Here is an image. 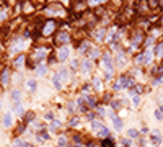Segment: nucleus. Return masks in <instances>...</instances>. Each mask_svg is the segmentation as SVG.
Returning <instances> with one entry per match:
<instances>
[{
    "instance_id": "1",
    "label": "nucleus",
    "mask_w": 163,
    "mask_h": 147,
    "mask_svg": "<svg viewBox=\"0 0 163 147\" xmlns=\"http://www.w3.org/2000/svg\"><path fill=\"white\" fill-rule=\"evenodd\" d=\"M132 83H134V78L129 77V75H122V77L118 78L119 88H129V87H132Z\"/></svg>"
},
{
    "instance_id": "2",
    "label": "nucleus",
    "mask_w": 163,
    "mask_h": 147,
    "mask_svg": "<svg viewBox=\"0 0 163 147\" xmlns=\"http://www.w3.org/2000/svg\"><path fill=\"white\" fill-rule=\"evenodd\" d=\"M69 56H70V48H69V46H62V48L59 49V52H57V59H59L61 62L67 61Z\"/></svg>"
},
{
    "instance_id": "3",
    "label": "nucleus",
    "mask_w": 163,
    "mask_h": 147,
    "mask_svg": "<svg viewBox=\"0 0 163 147\" xmlns=\"http://www.w3.org/2000/svg\"><path fill=\"white\" fill-rule=\"evenodd\" d=\"M152 56H153V52H152V51H145L142 56L137 57V64H150Z\"/></svg>"
},
{
    "instance_id": "4",
    "label": "nucleus",
    "mask_w": 163,
    "mask_h": 147,
    "mask_svg": "<svg viewBox=\"0 0 163 147\" xmlns=\"http://www.w3.org/2000/svg\"><path fill=\"white\" fill-rule=\"evenodd\" d=\"M54 28H56V21L49 20L47 23H46L44 29H42V34H44V36H49V34H51V33L54 31Z\"/></svg>"
},
{
    "instance_id": "5",
    "label": "nucleus",
    "mask_w": 163,
    "mask_h": 147,
    "mask_svg": "<svg viewBox=\"0 0 163 147\" xmlns=\"http://www.w3.org/2000/svg\"><path fill=\"white\" fill-rule=\"evenodd\" d=\"M46 54H47V49H46V48H38L36 51H34V59L39 62V61H42V59L46 57Z\"/></svg>"
},
{
    "instance_id": "6",
    "label": "nucleus",
    "mask_w": 163,
    "mask_h": 147,
    "mask_svg": "<svg viewBox=\"0 0 163 147\" xmlns=\"http://www.w3.org/2000/svg\"><path fill=\"white\" fill-rule=\"evenodd\" d=\"M91 69H93V62H91V59H85V61H82V72H83V74L90 72Z\"/></svg>"
},
{
    "instance_id": "7",
    "label": "nucleus",
    "mask_w": 163,
    "mask_h": 147,
    "mask_svg": "<svg viewBox=\"0 0 163 147\" xmlns=\"http://www.w3.org/2000/svg\"><path fill=\"white\" fill-rule=\"evenodd\" d=\"M150 139H152V142H153L155 146H160V144L163 142V136L160 134L158 131H153V132H152V137H150Z\"/></svg>"
},
{
    "instance_id": "8",
    "label": "nucleus",
    "mask_w": 163,
    "mask_h": 147,
    "mask_svg": "<svg viewBox=\"0 0 163 147\" xmlns=\"http://www.w3.org/2000/svg\"><path fill=\"white\" fill-rule=\"evenodd\" d=\"M52 83H54V87H56L57 90L62 88V78H61V75H59V72H56L52 75Z\"/></svg>"
},
{
    "instance_id": "9",
    "label": "nucleus",
    "mask_w": 163,
    "mask_h": 147,
    "mask_svg": "<svg viewBox=\"0 0 163 147\" xmlns=\"http://www.w3.org/2000/svg\"><path fill=\"white\" fill-rule=\"evenodd\" d=\"M103 65L104 67H113V56L108 52L103 54Z\"/></svg>"
},
{
    "instance_id": "10",
    "label": "nucleus",
    "mask_w": 163,
    "mask_h": 147,
    "mask_svg": "<svg viewBox=\"0 0 163 147\" xmlns=\"http://www.w3.org/2000/svg\"><path fill=\"white\" fill-rule=\"evenodd\" d=\"M96 136H100V137H103V139L109 137V127H108V126H103L101 129L96 132Z\"/></svg>"
},
{
    "instance_id": "11",
    "label": "nucleus",
    "mask_w": 163,
    "mask_h": 147,
    "mask_svg": "<svg viewBox=\"0 0 163 147\" xmlns=\"http://www.w3.org/2000/svg\"><path fill=\"white\" fill-rule=\"evenodd\" d=\"M13 123V118H12V113H5L3 114V126L5 127H10Z\"/></svg>"
},
{
    "instance_id": "12",
    "label": "nucleus",
    "mask_w": 163,
    "mask_h": 147,
    "mask_svg": "<svg viewBox=\"0 0 163 147\" xmlns=\"http://www.w3.org/2000/svg\"><path fill=\"white\" fill-rule=\"evenodd\" d=\"M59 127H61V121H59V119H52L51 124H49V131H51V132H56Z\"/></svg>"
},
{
    "instance_id": "13",
    "label": "nucleus",
    "mask_w": 163,
    "mask_h": 147,
    "mask_svg": "<svg viewBox=\"0 0 163 147\" xmlns=\"http://www.w3.org/2000/svg\"><path fill=\"white\" fill-rule=\"evenodd\" d=\"M101 147H116V144H114V139L113 137H106L101 141Z\"/></svg>"
},
{
    "instance_id": "14",
    "label": "nucleus",
    "mask_w": 163,
    "mask_h": 147,
    "mask_svg": "<svg viewBox=\"0 0 163 147\" xmlns=\"http://www.w3.org/2000/svg\"><path fill=\"white\" fill-rule=\"evenodd\" d=\"M36 87H38V83H36V80H34V78H29V80L26 82V88H28V92H34V90H36Z\"/></svg>"
},
{
    "instance_id": "15",
    "label": "nucleus",
    "mask_w": 163,
    "mask_h": 147,
    "mask_svg": "<svg viewBox=\"0 0 163 147\" xmlns=\"http://www.w3.org/2000/svg\"><path fill=\"white\" fill-rule=\"evenodd\" d=\"M103 126H104V124H103L101 121H98V119H93V121H91V129H93L95 132H98Z\"/></svg>"
},
{
    "instance_id": "16",
    "label": "nucleus",
    "mask_w": 163,
    "mask_h": 147,
    "mask_svg": "<svg viewBox=\"0 0 163 147\" xmlns=\"http://www.w3.org/2000/svg\"><path fill=\"white\" fill-rule=\"evenodd\" d=\"M8 80H10V72H8V70H3V72H2V77H0L2 85H7Z\"/></svg>"
},
{
    "instance_id": "17",
    "label": "nucleus",
    "mask_w": 163,
    "mask_h": 147,
    "mask_svg": "<svg viewBox=\"0 0 163 147\" xmlns=\"http://www.w3.org/2000/svg\"><path fill=\"white\" fill-rule=\"evenodd\" d=\"M90 51V43L88 41H83L80 46H78V52H88Z\"/></svg>"
},
{
    "instance_id": "18",
    "label": "nucleus",
    "mask_w": 163,
    "mask_h": 147,
    "mask_svg": "<svg viewBox=\"0 0 163 147\" xmlns=\"http://www.w3.org/2000/svg\"><path fill=\"white\" fill-rule=\"evenodd\" d=\"M21 93H20V90H13L12 92V100H13V103H20L21 100Z\"/></svg>"
},
{
    "instance_id": "19",
    "label": "nucleus",
    "mask_w": 163,
    "mask_h": 147,
    "mask_svg": "<svg viewBox=\"0 0 163 147\" xmlns=\"http://www.w3.org/2000/svg\"><path fill=\"white\" fill-rule=\"evenodd\" d=\"M104 34H106V29L101 28V29H98V31L95 33V38H96L98 41H103V39H104Z\"/></svg>"
},
{
    "instance_id": "20",
    "label": "nucleus",
    "mask_w": 163,
    "mask_h": 147,
    "mask_svg": "<svg viewBox=\"0 0 163 147\" xmlns=\"http://www.w3.org/2000/svg\"><path fill=\"white\" fill-rule=\"evenodd\" d=\"M46 70H47V67H46L44 64H39L38 65V69H36V72H38L39 77H42V75H46Z\"/></svg>"
},
{
    "instance_id": "21",
    "label": "nucleus",
    "mask_w": 163,
    "mask_h": 147,
    "mask_svg": "<svg viewBox=\"0 0 163 147\" xmlns=\"http://www.w3.org/2000/svg\"><path fill=\"white\" fill-rule=\"evenodd\" d=\"M57 43H69V34L67 33H61L57 36Z\"/></svg>"
},
{
    "instance_id": "22",
    "label": "nucleus",
    "mask_w": 163,
    "mask_h": 147,
    "mask_svg": "<svg viewBox=\"0 0 163 147\" xmlns=\"http://www.w3.org/2000/svg\"><path fill=\"white\" fill-rule=\"evenodd\" d=\"M23 62H24V56L23 54H21V56H18L15 59V62H13V65H15V67H21V65H23Z\"/></svg>"
},
{
    "instance_id": "23",
    "label": "nucleus",
    "mask_w": 163,
    "mask_h": 147,
    "mask_svg": "<svg viewBox=\"0 0 163 147\" xmlns=\"http://www.w3.org/2000/svg\"><path fill=\"white\" fill-rule=\"evenodd\" d=\"M13 108H15V111L18 114H23L24 113V108H23V105H21V102L20 103H13Z\"/></svg>"
},
{
    "instance_id": "24",
    "label": "nucleus",
    "mask_w": 163,
    "mask_h": 147,
    "mask_svg": "<svg viewBox=\"0 0 163 147\" xmlns=\"http://www.w3.org/2000/svg\"><path fill=\"white\" fill-rule=\"evenodd\" d=\"M127 136H129V139H135V137H139V131L134 129V127H130V129L127 131Z\"/></svg>"
},
{
    "instance_id": "25",
    "label": "nucleus",
    "mask_w": 163,
    "mask_h": 147,
    "mask_svg": "<svg viewBox=\"0 0 163 147\" xmlns=\"http://www.w3.org/2000/svg\"><path fill=\"white\" fill-rule=\"evenodd\" d=\"M155 56H157V57H162L163 56V43H162V44L155 46Z\"/></svg>"
},
{
    "instance_id": "26",
    "label": "nucleus",
    "mask_w": 163,
    "mask_h": 147,
    "mask_svg": "<svg viewBox=\"0 0 163 147\" xmlns=\"http://www.w3.org/2000/svg\"><path fill=\"white\" fill-rule=\"evenodd\" d=\"M67 70L65 69H62V70H59V75H61V78H62V82H67V78H69V75H67Z\"/></svg>"
},
{
    "instance_id": "27",
    "label": "nucleus",
    "mask_w": 163,
    "mask_h": 147,
    "mask_svg": "<svg viewBox=\"0 0 163 147\" xmlns=\"http://www.w3.org/2000/svg\"><path fill=\"white\" fill-rule=\"evenodd\" d=\"M155 118L158 119V121H163V110H162V108L155 110Z\"/></svg>"
},
{
    "instance_id": "28",
    "label": "nucleus",
    "mask_w": 163,
    "mask_h": 147,
    "mask_svg": "<svg viewBox=\"0 0 163 147\" xmlns=\"http://www.w3.org/2000/svg\"><path fill=\"white\" fill-rule=\"evenodd\" d=\"M104 77L108 78V80L113 77V67H106V69H104Z\"/></svg>"
},
{
    "instance_id": "29",
    "label": "nucleus",
    "mask_w": 163,
    "mask_h": 147,
    "mask_svg": "<svg viewBox=\"0 0 163 147\" xmlns=\"http://www.w3.org/2000/svg\"><path fill=\"white\" fill-rule=\"evenodd\" d=\"M93 85H95V88H96V90H101V80H100L98 77H95L93 78Z\"/></svg>"
},
{
    "instance_id": "30",
    "label": "nucleus",
    "mask_w": 163,
    "mask_h": 147,
    "mask_svg": "<svg viewBox=\"0 0 163 147\" xmlns=\"http://www.w3.org/2000/svg\"><path fill=\"white\" fill-rule=\"evenodd\" d=\"M65 146H67V137L61 136V137H59V147H65Z\"/></svg>"
},
{
    "instance_id": "31",
    "label": "nucleus",
    "mask_w": 163,
    "mask_h": 147,
    "mask_svg": "<svg viewBox=\"0 0 163 147\" xmlns=\"http://www.w3.org/2000/svg\"><path fill=\"white\" fill-rule=\"evenodd\" d=\"M132 105L134 106L140 105V97H139V95H134V97H132Z\"/></svg>"
},
{
    "instance_id": "32",
    "label": "nucleus",
    "mask_w": 163,
    "mask_h": 147,
    "mask_svg": "<svg viewBox=\"0 0 163 147\" xmlns=\"http://www.w3.org/2000/svg\"><path fill=\"white\" fill-rule=\"evenodd\" d=\"M13 147H24V142H21V139H15L13 141Z\"/></svg>"
},
{
    "instance_id": "33",
    "label": "nucleus",
    "mask_w": 163,
    "mask_h": 147,
    "mask_svg": "<svg viewBox=\"0 0 163 147\" xmlns=\"http://www.w3.org/2000/svg\"><path fill=\"white\" fill-rule=\"evenodd\" d=\"M90 56H91V57H98V56H100V51H98L96 48H95V49H90Z\"/></svg>"
},
{
    "instance_id": "34",
    "label": "nucleus",
    "mask_w": 163,
    "mask_h": 147,
    "mask_svg": "<svg viewBox=\"0 0 163 147\" xmlns=\"http://www.w3.org/2000/svg\"><path fill=\"white\" fill-rule=\"evenodd\" d=\"M78 123H80V119H78V118H72L69 121V126H77Z\"/></svg>"
},
{
    "instance_id": "35",
    "label": "nucleus",
    "mask_w": 163,
    "mask_h": 147,
    "mask_svg": "<svg viewBox=\"0 0 163 147\" xmlns=\"http://www.w3.org/2000/svg\"><path fill=\"white\" fill-rule=\"evenodd\" d=\"M121 144H122L124 147H130V139H129V137H127V139H122Z\"/></svg>"
},
{
    "instance_id": "36",
    "label": "nucleus",
    "mask_w": 163,
    "mask_h": 147,
    "mask_svg": "<svg viewBox=\"0 0 163 147\" xmlns=\"http://www.w3.org/2000/svg\"><path fill=\"white\" fill-rule=\"evenodd\" d=\"M98 114H100V116H104V114H106L104 106H98Z\"/></svg>"
},
{
    "instance_id": "37",
    "label": "nucleus",
    "mask_w": 163,
    "mask_h": 147,
    "mask_svg": "<svg viewBox=\"0 0 163 147\" xmlns=\"http://www.w3.org/2000/svg\"><path fill=\"white\" fill-rule=\"evenodd\" d=\"M67 110H69V111H73V110H75V103H73V102H69V103H67Z\"/></svg>"
},
{
    "instance_id": "38",
    "label": "nucleus",
    "mask_w": 163,
    "mask_h": 147,
    "mask_svg": "<svg viewBox=\"0 0 163 147\" xmlns=\"http://www.w3.org/2000/svg\"><path fill=\"white\" fill-rule=\"evenodd\" d=\"M33 119H34V113H33V111H29V113L26 114V121H33Z\"/></svg>"
},
{
    "instance_id": "39",
    "label": "nucleus",
    "mask_w": 163,
    "mask_h": 147,
    "mask_svg": "<svg viewBox=\"0 0 163 147\" xmlns=\"http://www.w3.org/2000/svg\"><path fill=\"white\" fill-rule=\"evenodd\" d=\"M44 118H46V119H51V121H52V119H54V114L51 113V111H49V113H46V114H44Z\"/></svg>"
},
{
    "instance_id": "40",
    "label": "nucleus",
    "mask_w": 163,
    "mask_h": 147,
    "mask_svg": "<svg viewBox=\"0 0 163 147\" xmlns=\"http://www.w3.org/2000/svg\"><path fill=\"white\" fill-rule=\"evenodd\" d=\"M103 2H106V0H90L91 5H98V4H103Z\"/></svg>"
},
{
    "instance_id": "41",
    "label": "nucleus",
    "mask_w": 163,
    "mask_h": 147,
    "mask_svg": "<svg viewBox=\"0 0 163 147\" xmlns=\"http://www.w3.org/2000/svg\"><path fill=\"white\" fill-rule=\"evenodd\" d=\"M77 65H78V59H73V61H72V67H77Z\"/></svg>"
},
{
    "instance_id": "42",
    "label": "nucleus",
    "mask_w": 163,
    "mask_h": 147,
    "mask_svg": "<svg viewBox=\"0 0 163 147\" xmlns=\"http://www.w3.org/2000/svg\"><path fill=\"white\" fill-rule=\"evenodd\" d=\"M24 147H33V144H26V142H24Z\"/></svg>"
},
{
    "instance_id": "43",
    "label": "nucleus",
    "mask_w": 163,
    "mask_h": 147,
    "mask_svg": "<svg viewBox=\"0 0 163 147\" xmlns=\"http://www.w3.org/2000/svg\"><path fill=\"white\" fill-rule=\"evenodd\" d=\"M0 106H2V100H0Z\"/></svg>"
},
{
    "instance_id": "44",
    "label": "nucleus",
    "mask_w": 163,
    "mask_h": 147,
    "mask_svg": "<svg viewBox=\"0 0 163 147\" xmlns=\"http://www.w3.org/2000/svg\"><path fill=\"white\" fill-rule=\"evenodd\" d=\"M162 24H163V21H162Z\"/></svg>"
}]
</instances>
